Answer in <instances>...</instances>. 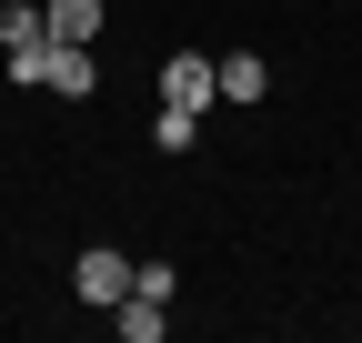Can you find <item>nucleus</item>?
<instances>
[{
  "instance_id": "6",
  "label": "nucleus",
  "mask_w": 362,
  "mask_h": 343,
  "mask_svg": "<svg viewBox=\"0 0 362 343\" xmlns=\"http://www.w3.org/2000/svg\"><path fill=\"white\" fill-rule=\"evenodd\" d=\"M51 11V40H101V0H40Z\"/></svg>"
},
{
  "instance_id": "5",
  "label": "nucleus",
  "mask_w": 362,
  "mask_h": 343,
  "mask_svg": "<svg viewBox=\"0 0 362 343\" xmlns=\"http://www.w3.org/2000/svg\"><path fill=\"white\" fill-rule=\"evenodd\" d=\"M111 323H121L131 343H161V333H171V313H161V293H121V303H111Z\"/></svg>"
},
{
  "instance_id": "7",
  "label": "nucleus",
  "mask_w": 362,
  "mask_h": 343,
  "mask_svg": "<svg viewBox=\"0 0 362 343\" xmlns=\"http://www.w3.org/2000/svg\"><path fill=\"white\" fill-rule=\"evenodd\" d=\"M262 91H272L262 51H232V61H221V101H262Z\"/></svg>"
},
{
  "instance_id": "2",
  "label": "nucleus",
  "mask_w": 362,
  "mask_h": 343,
  "mask_svg": "<svg viewBox=\"0 0 362 343\" xmlns=\"http://www.w3.org/2000/svg\"><path fill=\"white\" fill-rule=\"evenodd\" d=\"M161 101L202 121V111L221 101V61H202V51H171V61H161Z\"/></svg>"
},
{
  "instance_id": "4",
  "label": "nucleus",
  "mask_w": 362,
  "mask_h": 343,
  "mask_svg": "<svg viewBox=\"0 0 362 343\" xmlns=\"http://www.w3.org/2000/svg\"><path fill=\"white\" fill-rule=\"evenodd\" d=\"M40 40H51V11H40V0H0V51H40Z\"/></svg>"
},
{
  "instance_id": "8",
  "label": "nucleus",
  "mask_w": 362,
  "mask_h": 343,
  "mask_svg": "<svg viewBox=\"0 0 362 343\" xmlns=\"http://www.w3.org/2000/svg\"><path fill=\"white\" fill-rule=\"evenodd\" d=\"M192 142H202V121L161 101V111H151V152H192Z\"/></svg>"
},
{
  "instance_id": "1",
  "label": "nucleus",
  "mask_w": 362,
  "mask_h": 343,
  "mask_svg": "<svg viewBox=\"0 0 362 343\" xmlns=\"http://www.w3.org/2000/svg\"><path fill=\"white\" fill-rule=\"evenodd\" d=\"M21 81H40V91H61V101H90L101 91V61H90V40H40V51L11 61Z\"/></svg>"
},
{
  "instance_id": "3",
  "label": "nucleus",
  "mask_w": 362,
  "mask_h": 343,
  "mask_svg": "<svg viewBox=\"0 0 362 343\" xmlns=\"http://www.w3.org/2000/svg\"><path fill=\"white\" fill-rule=\"evenodd\" d=\"M71 293H81V303H101V313H111L121 293H131V263H121L111 242H101V252H81V263H71Z\"/></svg>"
}]
</instances>
